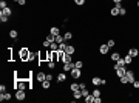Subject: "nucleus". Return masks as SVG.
I'll return each mask as SVG.
<instances>
[{
	"mask_svg": "<svg viewBox=\"0 0 139 103\" xmlns=\"http://www.w3.org/2000/svg\"><path fill=\"white\" fill-rule=\"evenodd\" d=\"M77 89H79V83L73 82V83L70 85V91H77Z\"/></svg>",
	"mask_w": 139,
	"mask_h": 103,
	"instance_id": "30",
	"label": "nucleus"
},
{
	"mask_svg": "<svg viewBox=\"0 0 139 103\" xmlns=\"http://www.w3.org/2000/svg\"><path fill=\"white\" fill-rule=\"evenodd\" d=\"M125 74H127V68H125V66H119V68L115 69V76L119 77V79H121L122 76H125Z\"/></svg>",
	"mask_w": 139,
	"mask_h": 103,
	"instance_id": "6",
	"label": "nucleus"
},
{
	"mask_svg": "<svg viewBox=\"0 0 139 103\" xmlns=\"http://www.w3.org/2000/svg\"><path fill=\"white\" fill-rule=\"evenodd\" d=\"M74 3H76L77 6H84V5H85V0H74Z\"/></svg>",
	"mask_w": 139,
	"mask_h": 103,
	"instance_id": "40",
	"label": "nucleus"
},
{
	"mask_svg": "<svg viewBox=\"0 0 139 103\" xmlns=\"http://www.w3.org/2000/svg\"><path fill=\"white\" fill-rule=\"evenodd\" d=\"M76 51H77V49H76V46H74V45H68V46H67V49H65V52H67V54H71V55H73V54H76Z\"/></svg>",
	"mask_w": 139,
	"mask_h": 103,
	"instance_id": "14",
	"label": "nucleus"
},
{
	"mask_svg": "<svg viewBox=\"0 0 139 103\" xmlns=\"http://www.w3.org/2000/svg\"><path fill=\"white\" fill-rule=\"evenodd\" d=\"M128 54H130L133 59H135V57H139V49L138 48H130V49H128Z\"/></svg>",
	"mask_w": 139,
	"mask_h": 103,
	"instance_id": "15",
	"label": "nucleus"
},
{
	"mask_svg": "<svg viewBox=\"0 0 139 103\" xmlns=\"http://www.w3.org/2000/svg\"><path fill=\"white\" fill-rule=\"evenodd\" d=\"M29 52H31V49H28L26 46H23V48L19 51V59H20V62L26 63V62H28V57H29Z\"/></svg>",
	"mask_w": 139,
	"mask_h": 103,
	"instance_id": "2",
	"label": "nucleus"
},
{
	"mask_svg": "<svg viewBox=\"0 0 139 103\" xmlns=\"http://www.w3.org/2000/svg\"><path fill=\"white\" fill-rule=\"evenodd\" d=\"M50 34L59 35V34H60V28H59V26H51V28H50Z\"/></svg>",
	"mask_w": 139,
	"mask_h": 103,
	"instance_id": "16",
	"label": "nucleus"
},
{
	"mask_svg": "<svg viewBox=\"0 0 139 103\" xmlns=\"http://www.w3.org/2000/svg\"><path fill=\"white\" fill-rule=\"evenodd\" d=\"M136 8H138V9H139V0H138V2H136Z\"/></svg>",
	"mask_w": 139,
	"mask_h": 103,
	"instance_id": "50",
	"label": "nucleus"
},
{
	"mask_svg": "<svg viewBox=\"0 0 139 103\" xmlns=\"http://www.w3.org/2000/svg\"><path fill=\"white\" fill-rule=\"evenodd\" d=\"M70 74H71V77L74 79V80H77V79H80L82 77V69H79V68H73L71 71H70Z\"/></svg>",
	"mask_w": 139,
	"mask_h": 103,
	"instance_id": "4",
	"label": "nucleus"
},
{
	"mask_svg": "<svg viewBox=\"0 0 139 103\" xmlns=\"http://www.w3.org/2000/svg\"><path fill=\"white\" fill-rule=\"evenodd\" d=\"M91 85H93V86H101V85H102V79L97 77V76H94V77L91 79Z\"/></svg>",
	"mask_w": 139,
	"mask_h": 103,
	"instance_id": "13",
	"label": "nucleus"
},
{
	"mask_svg": "<svg viewBox=\"0 0 139 103\" xmlns=\"http://www.w3.org/2000/svg\"><path fill=\"white\" fill-rule=\"evenodd\" d=\"M46 80L48 82H53V74H46Z\"/></svg>",
	"mask_w": 139,
	"mask_h": 103,
	"instance_id": "47",
	"label": "nucleus"
},
{
	"mask_svg": "<svg viewBox=\"0 0 139 103\" xmlns=\"http://www.w3.org/2000/svg\"><path fill=\"white\" fill-rule=\"evenodd\" d=\"M17 5H20V6H25V5H26V0H19V2H17Z\"/></svg>",
	"mask_w": 139,
	"mask_h": 103,
	"instance_id": "46",
	"label": "nucleus"
},
{
	"mask_svg": "<svg viewBox=\"0 0 139 103\" xmlns=\"http://www.w3.org/2000/svg\"><path fill=\"white\" fill-rule=\"evenodd\" d=\"M94 97H102V91L99 89V86H94V89H93V92H91Z\"/></svg>",
	"mask_w": 139,
	"mask_h": 103,
	"instance_id": "20",
	"label": "nucleus"
},
{
	"mask_svg": "<svg viewBox=\"0 0 139 103\" xmlns=\"http://www.w3.org/2000/svg\"><path fill=\"white\" fill-rule=\"evenodd\" d=\"M2 12H3V14H6L8 17H11V15H12V9H11L9 6H8V8H5V9H2Z\"/></svg>",
	"mask_w": 139,
	"mask_h": 103,
	"instance_id": "29",
	"label": "nucleus"
},
{
	"mask_svg": "<svg viewBox=\"0 0 139 103\" xmlns=\"http://www.w3.org/2000/svg\"><path fill=\"white\" fill-rule=\"evenodd\" d=\"M133 88H135V89H139V80H135V82H133Z\"/></svg>",
	"mask_w": 139,
	"mask_h": 103,
	"instance_id": "44",
	"label": "nucleus"
},
{
	"mask_svg": "<svg viewBox=\"0 0 139 103\" xmlns=\"http://www.w3.org/2000/svg\"><path fill=\"white\" fill-rule=\"evenodd\" d=\"M9 37H11L12 40H15V42H17V39H19V32H17L15 29H11V31H9Z\"/></svg>",
	"mask_w": 139,
	"mask_h": 103,
	"instance_id": "19",
	"label": "nucleus"
},
{
	"mask_svg": "<svg viewBox=\"0 0 139 103\" xmlns=\"http://www.w3.org/2000/svg\"><path fill=\"white\" fill-rule=\"evenodd\" d=\"M70 62H73V55H71V54H67V52H65V57H63V63H70Z\"/></svg>",
	"mask_w": 139,
	"mask_h": 103,
	"instance_id": "26",
	"label": "nucleus"
},
{
	"mask_svg": "<svg viewBox=\"0 0 139 103\" xmlns=\"http://www.w3.org/2000/svg\"><path fill=\"white\" fill-rule=\"evenodd\" d=\"M26 88H28V89H32L29 79H17V77H15V80H14V91H15V89H23V91H26Z\"/></svg>",
	"mask_w": 139,
	"mask_h": 103,
	"instance_id": "1",
	"label": "nucleus"
},
{
	"mask_svg": "<svg viewBox=\"0 0 139 103\" xmlns=\"http://www.w3.org/2000/svg\"><path fill=\"white\" fill-rule=\"evenodd\" d=\"M110 14H111L113 17H118V15H119V9H118L116 6H113V8L110 9Z\"/></svg>",
	"mask_w": 139,
	"mask_h": 103,
	"instance_id": "25",
	"label": "nucleus"
},
{
	"mask_svg": "<svg viewBox=\"0 0 139 103\" xmlns=\"http://www.w3.org/2000/svg\"><path fill=\"white\" fill-rule=\"evenodd\" d=\"M40 85H42V88H43V89H45V91H46V89H50V88H51V82H48V80H45V82H42V83H40Z\"/></svg>",
	"mask_w": 139,
	"mask_h": 103,
	"instance_id": "27",
	"label": "nucleus"
},
{
	"mask_svg": "<svg viewBox=\"0 0 139 103\" xmlns=\"http://www.w3.org/2000/svg\"><path fill=\"white\" fill-rule=\"evenodd\" d=\"M119 82H121V85H128V79H127V76H122V77L119 79Z\"/></svg>",
	"mask_w": 139,
	"mask_h": 103,
	"instance_id": "34",
	"label": "nucleus"
},
{
	"mask_svg": "<svg viewBox=\"0 0 139 103\" xmlns=\"http://www.w3.org/2000/svg\"><path fill=\"white\" fill-rule=\"evenodd\" d=\"M0 92H6V85H5V83L0 85Z\"/></svg>",
	"mask_w": 139,
	"mask_h": 103,
	"instance_id": "41",
	"label": "nucleus"
},
{
	"mask_svg": "<svg viewBox=\"0 0 139 103\" xmlns=\"http://www.w3.org/2000/svg\"><path fill=\"white\" fill-rule=\"evenodd\" d=\"M5 8H8L6 0H0V9H5Z\"/></svg>",
	"mask_w": 139,
	"mask_h": 103,
	"instance_id": "39",
	"label": "nucleus"
},
{
	"mask_svg": "<svg viewBox=\"0 0 139 103\" xmlns=\"http://www.w3.org/2000/svg\"><path fill=\"white\" fill-rule=\"evenodd\" d=\"M36 57H39V52L31 51V52H29V57H28V62H34V60H36Z\"/></svg>",
	"mask_w": 139,
	"mask_h": 103,
	"instance_id": "22",
	"label": "nucleus"
},
{
	"mask_svg": "<svg viewBox=\"0 0 139 103\" xmlns=\"http://www.w3.org/2000/svg\"><path fill=\"white\" fill-rule=\"evenodd\" d=\"M36 80H37L39 83L45 82V80H46V74H45V72H42V71H39V72L36 74Z\"/></svg>",
	"mask_w": 139,
	"mask_h": 103,
	"instance_id": "11",
	"label": "nucleus"
},
{
	"mask_svg": "<svg viewBox=\"0 0 139 103\" xmlns=\"http://www.w3.org/2000/svg\"><path fill=\"white\" fill-rule=\"evenodd\" d=\"M82 97H84V96H82V91H80V89L73 91V99H77V100H79V99H82Z\"/></svg>",
	"mask_w": 139,
	"mask_h": 103,
	"instance_id": "24",
	"label": "nucleus"
},
{
	"mask_svg": "<svg viewBox=\"0 0 139 103\" xmlns=\"http://www.w3.org/2000/svg\"><path fill=\"white\" fill-rule=\"evenodd\" d=\"M56 80H57V83H59V85L65 83V82H67V74H65V71H63V72H59V74H57V77H56Z\"/></svg>",
	"mask_w": 139,
	"mask_h": 103,
	"instance_id": "8",
	"label": "nucleus"
},
{
	"mask_svg": "<svg viewBox=\"0 0 139 103\" xmlns=\"http://www.w3.org/2000/svg\"><path fill=\"white\" fill-rule=\"evenodd\" d=\"M67 46H68V45H67V42H62V43L59 45V51H65V49H67Z\"/></svg>",
	"mask_w": 139,
	"mask_h": 103,
	"instance_id": "38",
	"label": "nucleus"
},
{
	"mask_svg": "<svg viewBox=\"0 0 139 103\" xmlns=\"http://www.w3.org/2000/svg\"><path fill=\"white\" fill-rule=\"evenodd\" d=\"M25 99H26V91H23V89H15V100L23 102Z\"/></svg>",
	"mask_w": 139,
	"mask_h": 103,
	"instance_id": "5",
	"label": "nucleus"
},
{
	"mask_svg": "<svg viewBox=\"0 0 139 103\" xmlns=\"http://www.w3.org/2000/svg\"><path fill=\"white\" fill-rule=\"evenodd\" d=\"M8 20H9V17H8L6 14H3V12L0 11V22H2V25H5V23H8Z\"/></svg>",
	"mask_w": 139,
	"mask_h": 103,
	"instance_id": "18",
	"label": "nucleus"
},
{
	"mask_svg": "<svg viewBox=\"0 0 139 103\" xmlns=\"http://www.w3.org/2000/svg\"><path fill=\"white\" fill-rule=\"evenodd\" d=\"M54 42H56V43H59V45H60V43H62V42H65V39H63V35H60V34H59V35H56V40H54Z\"/></svg>",
	"mask_w": 139,
	"mask_h": 103,
	"instance_id": "31",
	"label": "nucleus"
},
{
	"mask_svg": "<svg viewBox=\"0 0 139 103\" xmlns=\"http://www.w3.org/2000/svg\"><path fill=\"white\" fill-rule=\"evenodd\" d=\"M54 40H56V35H53V34H48V35L45 37V40L42 42V46H43V48H48V49H50V46H51V43H53Z\"/></svg>",
	"mask_w": 139,
	"mask_h": 103,
	"instance_id": "3",
	"label": "nucleus"
},
{
	"mask_svg": "<svg viewBox=\"0 0 139 103\" xmlns=\"http://www.w3.org/2000/svg\"><path fill=\"white\" fill-rule=\"evenodd\" d=\"M63 39H65V42H70V40H73V32H71V31H67V32L63 34Z\"/></svg>",
	"mask_w": 139,
	"mask_h": 103,
	"instance_id": "21",
	"label": "nucleus"
},
{
	"mask_svg": "<svg viewBox=\"0 0 139 103\" xmlns=\"http://www.w3.org/2000/svg\"><path fill=\"white\" fill-rule=\"evenodd\" d=\"M85 88H87V83H85V82L79 83V89H85Z\"/></svg>",
	"mask_w": 139,
	"mask_h": 103,
	"instance_id": "42",
	"label": "nucleus"
},
{
	"mask_svg": "<svg viewBox=\"0 0 139 103\" xmlns=\"http://www.w3.org/2000/svg\"><path fill=\"white\" fill-rule=\"evenodd\" d=\"M73 68H74V62H70V63H62V69H63L65 72H70Z\"/></svg>",
	"mask_w": 139,
	"mask_h": 103,
	"instance_id": "10",
	"label": "nucleus"
},
{
	"mask_svg": "<svg viewBox=\"0 0 139 103\" xmlns=\"http://www.w3.org/2000/svg\"><path fill=\"white\" fill-rule=\"evenodd\" d=\"M80 91H82V96H84V97H87V96H88V94H90V92H88V89H87V88H85V89H80Z\"/></svg>",
	"mask_w": 139,
	"mask_h": 103,
	"instance_id": "43",
	"label": "nucleus"
},
{
	"mask_svg": "<svg viewBox=\"0 0 139 103\" xmlns=\"http://www.w3.org/2000/svg\"><path fill=\"white\" fill-rule=\"evenodd\" d=\"M93 103H102V97H94V102Z\"/></svg>",
	"mask_w": 139,
	"mask_h": 103,
	"instance_id": "45",
	"label": "nucleus"
},
{
	"mask_svg": "<svg viewBox=\"0 0 139 103\" xmlns=\"http://www.w3.org/2000/svg\"><path fill=\"white\" fill-rule=\"evenodd\" d=\"M11 99H12V94H11V92H8V91H6V92H0V100H2V102H8V100H11Z\"/></svg>",
	"mask_w": 139,
	"mask_h": 103,
	"instance_id": "9",
	"label": "nucleus"
},
{
	"mask_svg": "<svg viewBox=\"0 0 139 103\" xmlns=\"http://www.w3.org/2000/svg\"><path fill=\"white\" fill-rule=\"evenodd\" d=\"M119 59H121V52H118V51L113 52V54L110 55V60H111V62H118Z\"/></svg>",
	"mask_w": 139,
	"mask_h": 103,
	"instance_id": "17",
	"label": "nucleus"
},
{
	"mask_svg": "<svg viewBox=\"0 0 139 103\" xmlns=\"http://www.w3.org/2000/svg\"><path fill=\"white\" fill-rule=\"evenodd\" d=\"M111 2H113V3H122L124 0H111Z\"/></svg>",
	"mask_w": 139,
	"mask_h": 103,
	"instance_id": "49",
	"label": "nucleus"
},
{
	"mask_svg": "<svg viewBox=\"0 0 139 103\" xmlns=\"http://www.w3.org/2000/svg\"><path fill=\"white\" fill-rule=\"evenodd\" d=\"M108 51H110V46H108L107 43H104V45H101V46H99V52H101L102 55L108 54Z\"/></svg>",
	"mask_w": 139,
	"mask_h": 103,
	"instance_id": "12",
	"label": "nucleus"
},
{
	"mask_svg": "<svg viewBox=\"0 0 139 103\" xmlns=\"http://www.w3.org/2000/svg\"><path fill=\"white\" fill-rule=\"evenodd\" d=\"M125 76H127V79H128V85H133V82L136 80V74H135V71H133V69H128Z\"/></svg>",
	"mask_w": 139,
	"mask_h": 103,
	"instance_id": "7",
	"label": "nucleus"
},
{
	"mask_svg": "<svg viewBox=\"0 0 139 103\" xmlns=\"http://www.w3.org/2000/svg\"><path fill=\"white\" fill-rule=\"evenodd\" d=\"M46 66H48L50 69H54V68H56V62H53V60H48V63H46Z\"/></svg>",
	"mask_w": 139,
	"mask_h": 103,
	"instance_id": "36",
	"label": "nucleus"
},
{
	"mask_svg": "<svg viewBox=\"0 0 139 103\" xmlns=\"http://www.w3.org/2000/svg\"><path fill=\"white\" fill-rule=\"evenodd\" d=\"M74 66L79 68V69H82V68H84V62H82V60H76V62H74Z\"/></svg>",
	"mask_w": 139,
	"mask_h": 103,
	"instance_id": "33",
	"label": "nucleus"
},
{
	"mask_svg": "<svg viewBox=\"0 0 139 103\" xmlns=\"http://www.w3.org/2000/svg\"><path fill=\"white\" fill-rule=\"evenodd\" d=\"M84 99H85V103H93L94 102V96H93V94H88V96L84 97Z\"/></svg>",
	"mask_w": 139,
	"mask_h": 103,
	"instance_id": "28",
	"label": "nucleus"
},
{
	"mask_svg": "<svg viewBox=\"0 0 139 103\" xmlns=\"http://www.w3.org/2000/svg\"><path fill=\"white\" fill-rule=\"evenodd\" d=\"M119 15H122V17L127 15V8H125V6H122V8L119 9Z\"/></svg>",
	"mask_w": 139,
	"mask_h": 103,
	"instance_id": "35",
	"label": "nucleus"
},
{
	"mask_svg": "<svg viewBox=\"0 0 139 103\" xmlns=\"http://www.w3.org/2000/svg\"><path fill=\"white\" fill-rule=\"evenodd\" d=\"M12 2H14V3H17V2H19V0H12Z\"/></svg>",
	"mask_w": 139,
	"mask_h": 103,
	"instance_id": "51",
	"label": "nucleus"
},
{
	"mask_svg": "<svg viewBox=\"0 0 139 103\" xmlns=\"http://www.w3.org/2000/svg\"><path fill=\"white\" fill-rule=\"evenodd\" d=\"M50 49H51V51H59V43L53 42V43H51V46H50Z\"/></svg>",
	"mask_w": 139,
	"mask_h": 103,
	"instance_id": "32",
	"label": "nucleus"
},
{
	"mask_svg": "<svg viewBox=\"0 0 139 103\" xmlns=\"http://www.w3.org/2000/svg\"><path fill=\"white\" fill-rule=\"evenodd\" d=\"M107 83H108V80H107V79H102V85H107ZM102 85H101V86H102Z\"/></svg>",
	"mask_w": 139,
	"mask_h": 103,
	"instance_id": "48",
	"label": "nucleus"
},
{
	"mask_svg": "<svg viewBox=\"0 0 139 103\" xmlns=\"http://www.w3.org/2000/svg\"><path fill=\"white\" fill-rule=\"evenodd\" d=\"M124 60H125V65H132V63H133V57H132L130 54H125V55H124Z\"/></svg>",
	"mask_w": 139,
	"mask_h": 103,
	"instance_id": "23",
	"label": "nucleus"
},
{
	"mask_svg": "<svg viewBox=\"0 0 139 103\" xmlns=\"http://www.w3.org/2000/svg\"><path fill=\"white\" fill-rule=\"evenodd\" d=\"M107 45H108L110 48H113V46H116V40H115V39H110V40L107 42Z\"/></svg>",
	"mask_w": 139,
	"mask_h": 103,
	"instance_id": "37",
	"label": "nucleus"
}]
</instances>
